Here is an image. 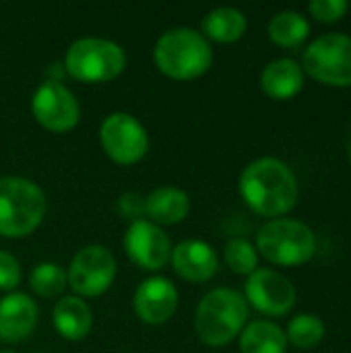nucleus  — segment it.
<instances>
[{"mask_svg":"<svg viewBox=\"0 0 351 353\" xmlns=\"http://www.w3.org/2000/svg\"><path fill=\"white\" fill-rule=\"evenodd\" d=\"M244 203L261 217L279 219L298 203V178L292 168L277 157H261L250 161L238 182Z\"/></svg>","mask_w":351,"mask_h":353,"instance_id":"obj_1","label":"nucleus"},{"mask_svg":"<svg viewBox=\"0 0 351 353\" xmlns=\"http://www.w3.org/2000/svg\"><path fill=\"white\" fill-rule=\"evenodd\" d=\"M153 58L166 77L174 81H192L211 68L213 48L201 31L174 27L157 39Z\"/></svg>","mask_w":351,"mask_h":353,"instance_id":"obj_2","label":"nucleus"},{"mask_svg":"<svg viewBox=\"0 0 351 353\" xmlns=\"http://www.w3.org/2000/svg\"><path fill=\"white\" fill-rule=\"evenodd\" d=\"M248 325V302L230 288L211 290L197 306L194 331L209 347L232 343Z\"/></svg>","mask_w":351,"mask_h":353,"instance_id":"obj_3","label":"nucleus"},{"mask_svg":"<svg viewBox=\"0 0 351 353\" xmlns=\"http://www.w3.org/2000/svg\"><path fill=\"white\" fill-rule=\"evenodd\" d=\"M46 194L29 178H0V236L25 238L33 234L46 215Z\"/></svg>","mask_w":351,"mask_h":353,"instance_id":"obj_4","label":"nucleus"},{"mask_svg":"<svg viewBox=\"0 0 351 353\" xmlns=\"http://www.w3.org/2000/svg\"><path fill=\"white\" fill-rule=\"evenodd\" d=\"M257 252L277 267H302L314 259L317 234L298 219H269L257 234Z\"/></svg>","mask_w":351,"mask_h":353,"instance_id":"obj_5","label":"nucleus"},{"mask_svg":"<svg viewBox=\"0 0 351 353\" xmlns=\"http://www.w3.org/2000/svg\"><path fill=\"white\" fill-rule=\"evenodd\" d=\"M124 50L106 37H81L68 46L64 56V70L83 83L112 81L124 70Z\"/></svg>","mask_w":351,"mask_h":353,"instance_id":"obj_6","label":"nucleus"},{"mask_svg":"<svg viewBox=\"0 0 351 353\" xmlns=\"http://www.w3.org/2000/svg\"><path fill=\"white\" fill-rule=\"evenodd\" d=\"M302 70L317 83L329 87H351V37L325 33L308 43L302 54Z\"/></svg>","mask_w":351,"mask_h":353,"instance_id":"obj_7","label":"nucleus"},{"mask_svg":"<svg viewBox=\"0 0 351 353\" xmlns=\"http://www.w3.org/2000/svg\"><path fill=\"white\" fill-rule=\"evenodd\" d=\"M99 143L106 155L120 165H132L149 151V134L145 126L126 112L106 116L99 126Z\"/></svg>","mask_w":351,"mask_h":353,"instance_id":"obj_8","label":"nucleus"},{"mask_svg":"<svg viewBox=\"0 0 351 353\" xmlns=\"http://www.w3.org/2000/svg\"><path fill=\"white\" fill-rule=\"evenodd\" d=\"M118 265L114 254L101 244L81 248L68 267V285L79 298H97L114 283Z\"/></svg>","mask_w":351,"mask_h":353,"instance_id":"obj_9","label":"nucleus"},{"mask_svg":"<svg viewBox=\"0 0 351 353\" xmlns=\"http://www.w3.org/2000/svg\"><path fill=\"white\" fill-rule=\"evenodd\" d=\"M31 114L46 130L68 132L79 124L81 105L66 85L46 79L31 95Z\"/></svg>","mask_w":351,"mask_h":353,"instance_id":"obj_10","label":"nucleus"},{"mask_svg":"<svg viewBox=\"0 0 351 353\" xmlns=\"http://www.w3.org/2000/svg\"><path fill=\"white\" fill-rule=\"evenodd\" d=\"M294 283L275 269H257L244 283L248 306L267 316H285L296 306Z\"/></svg>","mask_w":351,"mask_h":353,"instance_id":"obj_11","label":"nucleus"},{"mask_svg":"<svg viewBox=\"0 0 351 353\" xmlns=\"http://www.w3.org/2000/svg\"><path fill=\"white\" fill-rule=\"evenodd\" d=\"M124 250L137 267L159 271L172 259V240L159 225L143 217L130 221L124 234Z\"/></svg>","mask_w":351,"mask_h":353,"instance_id":"obj_12","label":"nucleus"},{"mask_svg":"<svg viewBox=\"0 0 351 353\" xmlns=\"http://www.w3.org/2000/svg\"><path fill=\"white\" fill-rule=\"evenodd\" d=\"M132 308L143 323L163 325L178 308V290L166 277H149L137 288L132 296Z\"/></svg>","mask_w":351,"mask_h":353,"instance_id":"obj_13","label":"nucleus"},{"mask_svg":"<svg viewBox=\"0 0 351 353\" xmlns=\"http://www.w3.org/2000/svg\"><path fill=\"white\" fill-rule=\"evenodd\" d=\"M172 267L190 283H205L215 277L219 269L217 254L211 244L203 240H184L172 248Z\"/></svg>","mask_w":351,"mask_h":353,"instance_id":"obj_14","label":"nucleus"},{"mask_svg":"<svg viewBox=\"0 0 351 353\" xmlns=\"http://www.w3.org/2000/svg\"><path fill=\"white\" fill-rule=\"evenodd\" d=\"M37 323V306L33 298L12 292L0 300V341L17 343L31 335Z\"/></svg>","mask_w":351,"mask_h":353,"instance_id":"obj_15","label":"nucleus"},{"mask_svg":"<svg viewBox=\"0 0 351 353\" xmlns=\"http://www.w3.org/2000/svg\"><path fill=\"white\" fill-rule=\"evenodd\" d=\"M304 70L300 62L292 58L271 60L261 72V89L267 97L275 101L294 99L304 89Z\"/></svg>","mask_w":351,"mask_h":353,"instance_id":"obj_16","label":"nucleus"},{"mask_svg":"<svg viewBox=\"0 0 351 353\" xmlns=\"http://www.w3.org/2000/svg\"><path fill=\"white\" fill-rule=\"evenodd\" d=\"M190 211V199L182 188L159 186L145 196V219L155 225L180 223Z\"/></svg>","mask_w":351,"mask_h":353,"instance_id":"obj_17","label":"nucleus"},{"mask_svg":"<svg viewBox=\"0 0 351 353\" xmlns=\"http://www.w3.org/2000/svg\"><path fill=\"white\" fill-rule=\"evenodd\" d=\"M52 323L60 337L68 341H81L93 327V314L89 304L79 296L60 298L52 310Z\"/></svg>","mask_w":351,"mask_h":353,"instance_id":"obj_18","label":"nucleus"},{"mask_svg":"<svg viewBox=\"0 0 351 353\" xmlns=\"http://www.w3.org/2000/svg\"><path fill=\"white\" fill-rule=\"evenodd\" d=\"M248 29L246 14L234 6H217L209 10L201 21V33L207 39L219 41V43H234L240 37H244Z\"/></svg>","mask_w":351,"mask_h":353,"instance_id":"obj_19","label":"nucleus"},{"mask_svg":"<svg viewBox=\"0 0 351 353\" xmlns=\"http://www.w3.org/2000/svg\"><path fill=\"white\" fill-rule=\"evenodd\" d=\"M242 353H285L288 337L285 331L271 321H254L240 333Z\"/></svg>","mask_w":351,"mask_h":353,"instance_id":"obj_20","label":"nucleus"},{"mask_svg":"<svg viewBox=\"0 0 351 353\" xmlns=\"http://www.w3.org/2000/svg\"><path fill=\"white\" fill-rule=\"evenodd\" d=\"M269 39L279 48H298L310 35V21L298 10H281L267 25Z\"/></svg>","mask_w":351,"mask_h":353,"instance_id":"obj_21","label":"nucleus"},{"mask_svg":"<svg viewBox=\"0 0 351 353\" xmlns=\"http://www.w3.org/2000/svg\"><path fill=\"white\" fill-rule=\"evenodd\" d=\"M325 323L323 319H319L317 314H296L290 325H288V343H292L298 350H314L321 345V341L325 339Z\"/></svg>","mask_w":351,"mask_h":353,"instance_id":"obj_22","label":"nucleus"},{"mask_svg":"<svg viewBox=\"0 0 351 353\" xmlns=\"http://www.w3.org/2000/svg\"><path fill=\"white\" fill-rule=\"evenodd\" d=\"M29 285L35 292V296L52 300L62 296V292L68 285V277L58 263H39L37 267H33L29 275Z\"/></svg>","mask_w":351,"mask_h":353,"instance_id":"obj_23","label":"nucleus"},{"mask_svg":"<svg viewBox=\"0 0 351 353\" xmlns=\"http://www.w3.org/2000/svg\"><path fill=\"white\" fill-rule=\"evenodd\" d=\"M225 265L238 275H252L259 269V252L254 244L244 238H234L225 244L223 250Z\"/></svg>","mask_w":351,"mask_h":353,"instance_id":"obj_24","label":"nucleus"},{"mask_svg":"<svg viewBox=\"0 0 351 353\" xmlns=\"http://www.w3.org/2000/svg\"><path fill=\"white\" fill-rule=\"evenodd\" d=\"M350 10L348 0H312L308 4V12L319 23H337Z\"/></svg>","mask_w":351,"mask_h":353,"instance_id":"obj_25","label":"nucleus"},{"mask_svg":"<svg viewBox=\"0 0 351 353\" xmlns=\"http://www.w3.org/2000/svg\"><path fill=\"white\" fill-rule=\"evenodd\" d=\"M21 281V265L14 254L0 250V290L10 292Z\"/></svg>","mask_w":351,"mask_h":353,"instance_id":"obj_26","label":"nucleus"},{"mask_svg":"<svg viewBox=\"0 0 351 353\" xmlns=\"http://www.w3.org/2000/svg\"><path fill=\"white\" fill-rule=\"evenodd\" d=\"M116 209H118V213L122 217H126L130 221L143 219V215H145V196H141L139 192H124L118 199Z\"/></svg>","mask_w":351,"mask_h":353,"instance_id":"obj_27","label":"nucleus"},{"mask_svg":"<svg viewBox=\"0 0 351 353\" xmlns=\"http://www.w3.org/2000/svg\"><path fill=\"white\" fill-rule=\"evenodd\" d=\"M348 155H350V163H351V139H350V145H348Z\"/></svg>","mask_w":351,"mask_h":353,"instance_id":"obj_28","label":"nucleus"},{"mask_svg":"<svg viewBox=\"0 0 351 353\" xmlns=\"http://www.w3.org/2000/svg\"><path fill=\"white\" fill-rule=\"evenodd\" d=\"M0 353H17V352H12V350H2Z\"/></svg>","mask_w":351,"mask_h":353,"instance_id":"obj_29","label":"nucleus"}]
</instances>
